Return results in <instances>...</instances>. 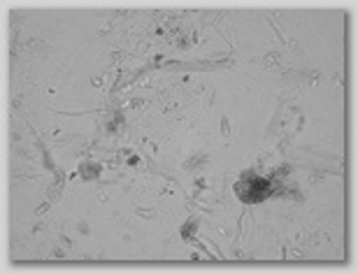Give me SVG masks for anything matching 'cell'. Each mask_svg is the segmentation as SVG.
Wrapping results in <instances>:
<instances>
[{"label": "cell", "instance_id": "6da1fadb", "mask_svg": "<svg viewBox=\"0 0 358 274\" xmlns=\"http://www.w3.org/2000/svg\"><path fill=\"white\" fill-rule=\"evenodd\" d=\"M249 193H252V195H247V200H258V198H263V195L267 193V182H263V179H256V182L252 183Z\"/></svg>", "mask_w": 358, "mask_h": 274}]
</instances>
